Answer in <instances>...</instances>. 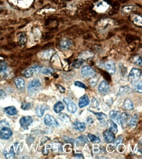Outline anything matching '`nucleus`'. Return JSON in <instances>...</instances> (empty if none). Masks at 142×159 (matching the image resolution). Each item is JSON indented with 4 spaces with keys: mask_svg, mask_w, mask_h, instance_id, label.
<instances>
[{
    "mask_svg": "<svg viewBox=\"0 0 142 159\" xmlns=\"http://www.w3.org/2000/svg\"><path fill=\"white\" fill-rule=\"evenodd\" d=\"M8 126L9 127V123H7L6 121H4V120H3L1 121V122H0V127H3V126Z\"/></svg>",
    "mask_w": 142,
    "mask_h": 159,
    "instance_id": "nucleus-45",
    "label": "nucleus"
},
{
    "mask_svg": "<svg viewBox=\"0 0 142 159\" xmlns=\"http://www.w3.org/2000/svg\"><path fill=\"white\" fill-rule=\"evenodd\" d=\"M58 88H59V90H60L62 93H64V91H65V89L63 88V87L60 86H58Z\"/></svg>",
    "mask_w": 142,
    "mask_h": 159,
    "instance_id": "nucleus-47",
    "label": "nucleus"
},
{
    "mask_svg": "<svg viewBox=\"0 0 142 159\" xmlns=\"http://www.w3.org/2000/svg\"><path fill=\"white\" fill-rule=\"evenodd\" d=\"M54 69H52V68H49V67H47V68H44L41 71V73L43 75H51L52 73H54Z\"/></svg>",
    "mask_w": 142,
    "mask_h": 159,
    "instance_id": "nucleus-31",
    "label": "nucleus"
},
{
    "mask_svg": "<svg viewBox=\"0 0 142 159\" xmlns=\"http://www.w3.org/2000/svg\"><path fill=\"white\" fill-rule=\"evenodd\" d=\"M88 142V140L87 137L85 136H81L79 137L76 140V144L77 146H83V145Z\"/></svg>",
    "mask_w": 142,
    "mask_h": 159,
    "instance_id": "nucleus-23",
    "label": "nucleus"
},
{
    "mask_svg": "<svg viewBox=\"0 0 142 159\" xmlns=\"http://www.w3.org/2000/svg\"><path fill=\"white\" fill-rule=\"evenodd\" d=\"M141 76V71L138 68H132L128 75V81L131 84H134L139 81Z\"/></svg>",
    "mask_w": 142,
    "mask_h": 159,
    "instance_id": "nucleus-1",
    "label": "nucleus"
},
{
    "mask_svg": "<svg viewBox=\"0 0 142 159\" xmlns=\"http://www.w3.org/2000/svg\"><path fill=\"white\" fill-rule=\"evenodd\" d=\"M117 149H118V151H119L120 153H122L125 151V146L123 145H119L117 147Z\"/></svg>",
    "mask_w": 142,
    "mask_h": 159,
    "instance_id": "nucleus-43",
    "label": "nucleus"
},
{
    "mask_svg": "<svg viewBox=\"0 0 142 159\" xmlns=\"http://www.w3.org/2000/svg\"><path fill=\"white\" fill-rule=\"evenodd\" d=\"M59 118H60L62 121L66 122V123H69V122L70 121V118H69L68 114H66V113H61L60 115H59Z\"/></svg>",
    "mask_w": 142,
    "mask_h": 159,
    "instance_id": "nucleus-33",
    "label": "nucleus"
},
{
    "mask_svg": "<svg viewBox=\"0 0 142 159\" xmlns=\"http://www.w3.org/2000/svg\"><path fill=\"white\" fill-rule=\"evenodd\" d=\"M88 138L90 139V141L93 143V144H98V143H100V138L93 134H89L88 135Z\"/></svg>",
    "mask_w": 142,
    "mask_h": 159,
    "instance_id": "nucleus-30",
    "label": "nucleus"
},
{
    "mask_svg": "<svg viewBox=\"0 0 142 159\" xmlns=\"http://www.w3.org/2000/svg\"><path fill=\"white\" fill-rule=\"evenodd\" d=\"M13 134V132L8 127H3L0 131V137L3 140H8L11 137Z\"/></svg>",
    "mask_w": 142,
    "mask_h": 159,
    "instance_id": "nucleus-8",
    "label": "nucleus"
},
{
    "mask_svg": "<svg viewBox=\"0 0 142 159\" xmlns=\"http://www.w3.org/2000/svg\"><path fill=\"white\" fill-rule=\"evenodd\" d=\"M73 125L75 129L80 132H83L86 129V124L85 123H83V122H79L77 121L74 122Z\"/></svg>",
    "mask_w": 142,
    "mask_h": 159,
    "instance_id": "nucleus-18",
    "label": "nucleus"
},
{
    "mask_svg": "<svg viewBox=\"0 0 142 159\" xmlns=\"http://www.w3.org/2000/svg\"><path fill=\"white\" fill-rule=\"evenodd\" d=\"M89 103H90L89 98H88V95H85L80 98L79 102V106L81 108H84L89 104Z\"/></svg>",
    "mask_w": 142,
    "mask_h": 159,
    "instance_id": "nucleus-13",
    "label": "nucleus"
},
{
    "mask_svg": "<svg viewBox=\"0 0 142 159\" xmlns=\"http://www.w3.org/2000/svg\"><path fill=\"white\" fill-rule=\"evenodd\" d=\"M104 67L106 68V71L111 74V75H114L116 72V66H115V63L111 61H109V62H106L104 64Z\"/></svg>",
    "mask_w": 142,
    "mask_h": 159,
    "instance_id": "nucleus-9",
    "label": "nucleus"
},
{
    "mask_svg": "<svg viewBox=\"0 0 142 159\" xmlns=\"http://www.w3.org/2000/svg\"><path fill=\"white\" fill-rule=\"evenodd\" d=\"M60 44L62 48L66 50L72 46V41L69 39H64L60 42Z\"/></svg>",
    "mask_w": 142,
    "mask_h": 159,
    "instance_id": "nucleus-19",
    "label": "nucleus"
},
{
    "mask_svg": "<svg viewBox=\"0 0 142 159\" xmlns=\"http://www.w3.org/2000/svg\"><path fill=\"white\" fill-rule=\"evenodd\" d=\"M129 91H130V88L129 87H128V86L122 87H120V88L119 94L120 95H125L126 93H127L128 92H129Z\"/></svg>",
    "mask_w": 142,
    "mask_h": 159,
    "instance_id": "nucleus-34",
    "label": "nucleus"
},
{
    "mask_svg": "<svg viewBox=\"0 0 142 159\" xmlns=\"http://www.w3.org/2000/svg\"><path fill=\"white\" fill-rule=\"evenodd\" d=\"M41 84L39 80L37 78L34 79L33 80H31L28 84V90L29 93H35L38 91V90L40 89V87H41Z\"/></svg>",
    "mask_w": 142,
    "mask_h": 159,
    "instance_id": "nucleus-2",
    "label": "nucleus"
},
{
    "mask_svg": "<svg viewBox=\"0 0 142 159\" xmlns=\"http://www.w3.org/2000/svg\"><path fill=\"white\" fill-rule=\"evenodd\" d=\"M98 119L100 121L101 123H104L107 120V115L104 113H94Z\"/></svg>",
    "mask_w": 142,
    "mask_h": 159,
    "instance_id": "nucleus-27",
    "label": "nucleus"
},
{
    "mask_svg": "<svg viewBox=\"0 0 142 159\" xmlns=\"http://www.w3.org/2000/svg\"><path fill=\"white\" fill-rule=\"evenodd\" d=\"M32 122H33V119L30 116H24L20 119V124L23 129H28L29 127L31 125Z\"/></svg>",
    "mask_w": 142,
    "mask_h": 159,
    "instance_id": "nucleus-5",
    "label": "nucleus"
},
{
    "mask_svg": "<svg viewBox=\"0 0 142 159\" xmlns=\"http://www.w3.org/2000/svg\"><path fill=\"white\" fill-rule=\"evenodd\" d=\"M98 82V79L96 78H92L89 80V84L92 87H94Z\"/></svg>",
    "mask_w": 142,
    "mask_h": 159,
    "instance_id": "nucleus-38",
    "label": "nucleus"
},
{
    "mask_svg": "<svg viewBox=\"0 0 142 159\" xmlns=\"http://www.w3.org/2000/svg\"><path fill=\"white\" fill-rule=\"evenodd\" d=\"M5 112L9 115H15L17 113V110L15 106H9L5 108Z\"/></svg>",
    "mask_w": 142,
    "mask_h": 159,
    "instance_id": "nucleus-22",
    "label": "nucleus"
},
{
    "mask_svg": "<svg viewBox=\"0 0 142 159\" xmlns=\"http://www.w3.org/2000/svg\"><path fill=\"white\" fill-rule=\"evenodd\" d=\"M132 8V6H130V5H129V6H125L124 8H122V11L125 12H130Z\"/></svg>",
    "mask_w": 142,
    "mask_h": 159,
    "instance_id": "nucleus-42",
    "label": "nucleus"
},
{
    "mask_svg": "<svg viewBox=\"0 0 142 159\" xmlns=\"http://www.w3.org/2000/svg\"><path fill=\"white\" fill-rule=\"evenodd\" d=\"M31 107V104L29 102H24L22 103V106H21V108H22V109H23L24 110H28L29 109H30Z\"/></svg>",
    "mask_w": 142,
    "mask_h": 159,
    "instance_id": "nucleus-36",
    "label": "nucleus"
},
{
    "mask_svg": "<svg viewBox=\"0 0 142 159\" xmlns=\"http://www.w3.org/2000/svg\"><path fill=\"white\" fill-rule=\"evenodd\" d=\"M15 84L16 87H17L18 90L22 91L25 88V82L24 80V79L20 78H15Z\"/></svg>",
    "mask_w": 142,
    "mask_h": 159,
    "instance_id": "nucleus-14",
    "label": "nucleus"
},
{
    "mask_svg": "<svg viewBox=\"0 0 142 159\" xmlns=\"http://www.w3.org/2000/svg\"><path fill=\"white\" fill-rule=\"evenodd\" d=\"M98 106H99V103H98V100L96 99V98L94 97L92 99V107L96 108V107H98Z\"/></svg>",
    "mask_w": 142,
    "mask_h": 159,
    "instance_id": "nucleus-41",
    "label": "nucleus"
},
{
    "mask_svg": "<svg viewBox=\"0 0 142 159\" xmlns=\"http://www.w3.org/2000/svg\"><path fill=\"white\" fill-rule=\"evenodd\" d=\"M64 106L63 104V103L61 102H58L56 103V104L55 105L54 111L55 113H59L64 110Z\"/></svg>",
    "mask_w": 142,
    "mask_h": 159,
    "instance_id": "nucleus-25",
    "label": "nucleus"
},
{
    "mask_svg": "<svg viewBox=\"0 0 142 159\" xmlns=\"http://www.w3.org/2000/svg\"><path fill=\"white\" fill-rule=\"evenodd\" d=\"M123 107L126 110H132L134 109V104L132 100L129 99H126L123 103Z\"/></svg>",
    "mask_w": 142,
    "mask_h": 159,
    "instance_id": "nucleus-21",
    "label": "nucleus"
},
{
    "mask_svg": "<svg viewBox=\"0 0 142 159\" xmlns=\"http://www.w3.org/2000/svg\"><path fill=\"white\" fill-rule=\"evenodd\" d=\"M45 123L49 127H59V123L56 119L52 117V115L49 114H47L45 115V119H44Z\"/></svg>",
    "mask_w": 142,
    "mask_h": 159,
    "instance_id": "nucleus-4",
    "label": "nucleus"
},
{
    "mask_svg": "<svg viewBox=\"0 0 142 159\" xmlns=\"http://www.w3.org/2000/svg\"><path fill=\"white\" fill-rule=\"evenodd\" d=\"M5 97H6V93L3 90L0 89V99H4Z\"/></svg>",
    "mask_w": 142,
    "mask_h": 159,
    "instance_id": "nucleus-44",
    "label": "nucleus"
},
{
    "mask_svg": "<svg viewBox=\"0 0 142 159\" xmlns=\"http://www.w3.org/2000/svg\"><path fill=\"white\" fill-rule=\"evenodd\" d=\"M52 52V50H47V51L44 52L43 54H44L45 58H46V59H49V58L51 57L52 54V52Z\"/></svg>",
    "mask_w": 142,
    "mask_h": 159,
    "instance_id": "nucleus-39",
    "label": "nucleus"
},
{
    "mask_svg": "<svg viewBox=\"0 0 142 159\" xmlns=\"http://www.w3.org/2000/svg\"><path fill=\"white\" fill-rule=\"evenodd\" d=\"M104 138L107 143L111 144L115 141V136L113 132H111L109 130H107L104 132Z\"/></svg>",
    "mask_w": 142,
    "mask_h": 159,
    "instance_id": "nucleus-10",
    "label": "nucleus"
},
{
    "mask_svg": "<svg viewBox=\"0 0 142 159\" xmlns=\"http://www.w3.org/2000/svg\"><path fill=\"white\" fill-rule=\"evenodd\" d=\"M128 118H129V114L127 113L124 112L120 114V123H121L122 128H125V127L128 123Z\"/></svg>",
    "mask_w": 142,
    "mask_h": 159,
    "instance_id": "nucleus-16",
    "label": "nucleus"
},
{
    "mask_svg": "<svg viewBox=\"0 0 142 159\" xmlns=\"http://www.w3.org/2000/svg\"><path fill=\"white\" fill-rule=\"evenodd\" d=\"M64 101L67 105V108H68V110L69 112L71 113H74L76 112L77 110L76 104L72 100L68 99V98H64Z\"/></svg>",
    "mask_w": 142,
    "mask_h": 159,
    "instance_id": "nucleus-7",
    "label": "nucleus"
},
{
    "mask_svg": "<svg viewBox=\"0 0 142 159\" xmlns=\"http://www.w3.org/2000/svg\"><path fill=\"white\" fill-rule=\"evenodd\" d=\"M98 91L101 93H108L109 91V86L106 81H102L99 85Z\"/></svg>",
    "mask_w": 142,
    "mask_h": 159,
    "instance_id": "nucleus-11",
    "label": "nucleus"
},
{
    "mask_svg": "<svg viewBox=\"0 0 142 159\" xmlns=\"http://www.w3.org/2000/svg\"><path fill=\"white\" fill-rule=\"evenodd\" d=\"M128 123H129L130 126L132 127H135L138 124V115L136 114L134 115L132 119L128 122Z\"/></svg>",
    "mask_w": 142,
    "mask_h": 159,
    "instance_id": "nucleus-29",
    "label": "nucleus"
},
{
    "mask_svg": "<svg viewBox=\"0 0 142 159\" xmlns=\"http://www.w3.org/2000/svg\"><path fill=\"white\" fill-rule=\"evenodd\" d=\"M26 41H27V37H26V33H22L19 36V40H18V44L20 46H22L26 44Z\"/></svg>",
    "mask_w": 142,
    "mask_h": 159,
    "instance_id": "nucleus-26",
    "label": "nucleus"
},
{
    "mask_svg": "<svg viewBox=\"0 0 142 159\" xmlns=\"http://www.w3.org/2000/svg\"><path fill=\"white\" fill-rule=\"evenodd\" d=\"M81 75L84 77H91L95 75V71L90 66H85L81 69Z\"/></svg>",
    "mask_w": 142,
    "mask_h": 159,
    "instance_id": "nucleus-6",
    "label": "nucleus"
},
{
    "mask_svg": "<svg viewBox=\"0 0 142 159\" xmlns=\"http://www.w3.org/2000/svg\"><path fill=\"white\" fill-rule=\"evenodd\" d=\"M8 67L6 63L3 62H0V73L3 75H6L7 74Z\"/></svg>",
    "mask_w": 142,
    "mask_h": 159,
    "instance_id": "nucleus-28",
    "label": "nucleus"
},
{
    "mask_svg": "<svg viewBox=\"0 0 142 159\" xmlns=\"http://www.w3.org/2000/svg\"><path fill=\"white\" fill-rule=\"evenodd\" d=\"M87 123L88 124H92L94 123V121H93V119L91 118V117H88L87 118Z\"/></svg>",
    "mask_w": 142,
    "mask_h": 159,
    "instance_id": "nucleus-46",
    "label": "nucleus"
},
{
    "mask_svg": "<svg viewBox=\"0 0 142 159\" xmlns=\"http://www.w3.org/2000/svg\"><path fill=\"white\" fill-rule=\"evenodd\" d=\"M4 155L7 158H15V151L14 150V147L11 146L10 148L9 152L8 153L6 150L4 151Z\"/></svg>",
    "mask_w": 142,
    "mask_h": 159,
    "instance_id": "nucleus-24",
    "label": "nucleus"
},
{
    "mask_svg": "<svg viewBox=\"0 0 142 159\" xmlns=\"http://www.w3.org/2000/svg\"><path fill=\"white\" fill-rule=\"evenodd\" d=\"M41 68L39 66H34V67H31V68H28V69H26L24 71L23 75L26 78H29L31 77L35 73H38L39 72L41 71Z\"/></svg>",
    "mask_w": 142,
    "mask_h": 159,
    "instance_id": "nucleus-3",
    "label": "nucleus"
},
{
    "mask_svg": "<svg viewBox=\"0 0 142 159\" xmlns=\"http://www.w3.org/2000/svg\"><path fill=\"white\" fill-rule=\"evenodd\" d=\"M48 108H48L47 106H45V105L41 104V105L37 106L36 107V112L37 115L39 118L42 117V116L43 115V114H44L45 111L47 109H48Z\"/></svg>",
    "mask_w": 142,
    "mask_h": 159,
    "instance_id": "nucleus-15",
    "label": "nucleus"
},
{
    "mask_svg": "<svg viewBox=\"0 0 142 159\" xmlns=\"http://www.w3.org/2000/svg\"><path fill=\"white\" fill-rule=\"evenodd\" d=\"M108 124L109 125V131L113 132V134L117 133V132H118L117 125L114 121H113L112 120H108Z\"/></svg>",
    "mask_w": 142,
    "mask_h": 159,
    "instance_id": "nucleus-20",
    "label": "nucleus"
},
{
    "mask_svg": "<svg viewBox=\"0 0 142 159\" xmlns=\"http://www.w3.org/2000/svg\"><path fill=\"white\" fill-rule=\"evenodd\" d=\"M75 86H76L79 87H81V88H83V89H85L86 87H87V86H85V84L79 81H76V82H75Z\"/></svg>",
    "mask_w": 142,
    "mask_h": 159,
    "instance_id": "nucleus-40",
    "label": "nucleus"
},
{
    "mask_svg": "<svg viewBox=\"0 0 142 159\" xmlns=\"http://www.w3.org/2000/svg\"><path fill=\"white\" fill-rule=\"evenodd\" d=\"M134 63L138 66L141 65V58L140 56H136L134 58Z\"/></svg>",
    "mask_w": 142,
    "mask_h": 159,
    "instance_id": "nucleus-37",
    "label": "nucleus"
},
{
    "mask_svg": "<svg viewBox=\"0 0 142 159\" xmlns=\"http://www.w3.org/2000/svg\"><path fill=\"white\" fill-rule=\"evenodd\" d=\"M109 118L111 120L114 121L115 123H120V113L118 111L113 110L110 112L109 114Z\"/></svg>",
    "mask_w": 142,
    "mask_h": 159,
    "instance_id": "nucleus-12",
    "label": "nucleus"
},
{
    "mask_svg": "<svg viewBox=\"0 0 142 159\" xmlns=\"http://www.w3.org/2000/svg\"><path fill=\"white\" fill-rule=\"evenodd\" d=\"M84 63V60L83 59H78L73 63V67L76 68H79Z\"/></svg>",
    "mask_w": 142,
    "mask_h": 159,
    "instance_id": "nucleus-32",
    "label": "nucleus"
},
{
    "mask_svg": "<svg viewBox=\"0 0 142 159\" xmlns=\"http://www.w3.org/2000/svg\"><path fill=\"white\" fill-rule=\"evenodd\" d=\"M76 158H83V155H81V154H80V155H77H77H76Z\"/></svg>",
    "mask_w": 142,
    "mask_h": 159,
    "instance_id": "nucleus-48",
    "label": "nucleus"
},
{
    "mask_svg": "<svg viewBox=\"0 0 142 159\" xmlns=\"http://www.w3.org/2000/svg\"><path fill=\"white\" fill-rule=\"evenodd\" d=\"M134 89L137 92L141 93V82L140 83L139 82H136V83L134 84Z\"/></svg>",
    "mask_w": 142,
    "mask_h": 159,
    "instance_id": "nucleus-35",
    "label": "nucleus"
},
{
    "mask_svg": "<svg viewBox=\"0 0 142 159\" xmlns=\"http://www.w3.org/2000/svg\"><path fill=\"white\" fill-rule=\"evenodd\" d=\"M130 19L135 25L138 26H141L142 18H141V16H139L137 15H132L130 17Z\"/></svg>",
    "mask_w": 142,
    "mask_h": 159,
    "instance_id": "nucleus-17",
    "label": "nucleus"
}]
</instances>
